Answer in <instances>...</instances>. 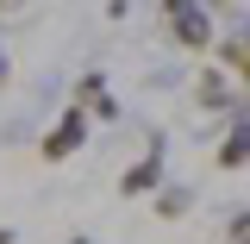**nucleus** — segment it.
<instances>
[{"mask_svg":"<svg viewBox=\"0 0 250 244\" xmlns=\"http://www.w3.org/2000/svg\"><path fill=\"white\" fill-rule=\"evenodd\" d=\"M69 244H94V238H69Z\"/></svg>","mask_w":250,"mask_h":244,"instance_id":"nucleus-12","label":"nucleus"},{"mask_svg":"<svg viewBox=\"0 0 250 244\" xmlns=\"http://www.w3.org/2000/svg\"><path fill=\"white\" fill-rule=\"evenodd\" d=\"M88 125H94V119L82 113V107H62V113H57V125L38 138V156H44V163H69V156L88 144Z\"/></svg>","mask_w":250,"mask_h":244,"instance_id":"nucleus-2","label":"nucleus"},{"mask_svg":"<svg viewBox=\"0 0 250 244\" xmlns=\"http://www.w3.org/2000/svg\"><path fill=\"white\" fill-rule=\"evenodd\" d=\"M207 244H225V238H207Z\"/></svg>","mask_w":250,"mask_h":244,"instance_id":"nucleus-13","label":"nucleus"},{"mask_svg":"<svg viewBox=\"0 0 250 244\" xmlns=\"http://www.w3.org/2000/svg\"><path fill=\"white\" fill-rule=\"evenodd\" d=\"M69 107H82L88 119H119V100L106 94V75H100V69L75 82V100H69Z\"/></svg>","mask_w":250,"mask_h":244,"instance_id":"nucleus-5","label":"nucleus"},{"mask_svg":"<svg viewBox=\"0 0 250 244\" xmlns=\"http://www.w3.org/2000/svg\"><path fill=\"white\" fill-rule=\"evenodd\" d=\"M6 82H13V63H6V50H0V88H6Z\"/></svg>","mask_w":250,"mask_h":244,"instance_id":"nucleus-10","label":"nucleus"},{"mask_svg":"<svg viewBox=\"0 0 250 244\" xmlns=\"http://www.w3.org/2000/svg\"><path fill=\"white\" fill-rule=\"evenodd\" d=\"M163 25H169V38H175L182 50H213V44H219L213 13L194 6V0H169V6H163Z\"/></svg>","mask_w":250,"mask_h":244,"instance_id":"nucleus-1","label":"nucleus"},{"mask_svg":"<svg viewBox=\"0 0 250 244\" xmlns=\"http://www.w3.org/2000/svg\"><path fill=\"white\" fill-rule=\"evenodd\" d=\"M194 94H200V107H213V113H231V107H238V94H231V82H225L219 69H207Z\"/></svg>","mask_w":250,"mask_h":244,"instance_id":"nucleus-7","label":"nucleus"},{"mask_svg":"<svg viewBox=\"0 0 250 244\" xmlns=\"http://www.w3.org/2000/svg\"><path fill=\"white\" fill-rule=\"evenodd\" d=\"M213 163H219V169H244V163H250V125H231V132L219 138Z\"/></svg>","mask_w":250,"mask_h":244,"instance_id":"nucleus-6","label":"nucleus"},{"mask_svg":"<svg viewBox=\"0 0 250 244\" xmlns=\"http://www.w3.org/2000/svg\"><path fill=\"white\" fill-rule=\"evenodd\" d=\"M225 244H250V207H238L225 219Z\"/></svg>","mask_w":250,"mask_h":244,"instance_id":"nucleus-9","label":"nucleus"},{"mask_svg":"<svg viewBox=\"0 0 250 244\" xmlns=\"http://www.w3.org/2000/svg\"><path fill=\"white\" fill-rule=\"evenodd\" d=\"M150 207H156L163 219H182V213H194V188H175V182H163V188L150 194Z\"/></svg>","mask_w":250,"mask_h":244,"instance_id":"nucleus-8","label":"nucleus"},{"mask_svg":"<svg viewBox=\"0 0 250 244\" xmlns=\"http://www.w3.org/2000/svg\"><path fill=\"white\" fill-rule=\"evenodd\" d=\"M0 244H19V232H13V225H0Z\"/></svg>","mask_w":250,"mask_h":244,"instance_id":"nucleus-11","label":"nucleus"},{"mask_svg":"<svg viewBox=\"0 0 250 244\" xmlns=\"http://www.w3.org/2000/svg\"><path fill=\"white\" fill-rule=\"evenodd\" d=\"M213 57H219V75H231V82H244V88H250V25L225 31V38L213 44Z\"/></svg>","mask_w":250,"mask_h":244,"instance_id":"nucleus-4","label":"nucleus"},{"mask_svg":"<svg viewBox=\"0 0 250 244\" xmlns=\"http://www.w3.org/2000/svg\"><path fill=\"white\" fill-rule=\"evenodd\" d=\"M156 188H163V132H150L144 156L125 163V176H119V194H125V200H144V194H156Z\"/></svg>","mask_w":250,"mask_h":244,"instance_id":"nucleus-3","label":"nucleus"}]
</instances>
